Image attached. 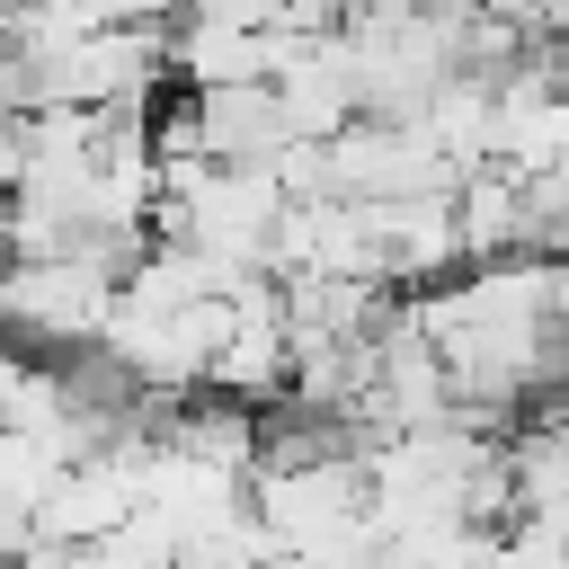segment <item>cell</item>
<instances>
[{
    "label": "cell",
    "mask_w": 569,
    "mask_h": 569,
    "mask_svg": "<svg viewBox=\"0 0 569 569\" xmlns=\"http://www.w3.org/2000/svg\"><path fill=\"white\" fill-rule=\"evenodd\" d=\"M133 258L116 249H62V258H9V320L36 338V347H98L107 320H116V293H124Z\"/></svg>",
    "instance_id": "cell-1"
},
{
    "label": "cell",
    "mask_w": 569,
    "mask_h": 569,
    "mask_svg": "<svg viewBox=\"0 0 569 569\" xmlns=\"http://www.w3.org/2000/svg\"><path fill=\"white\" fill-rule=\"evenodd\" d=\"M489 569H569V525H507L498 533V551H489Z\"/></svg>",
    "instance_id": "cell-3"
},
{
    "label": "cell",
    "mask_w": 569,
    "mask_h": 569,
    "mask_svg": "<svg viewBox=\"0 0 569 569\" xmlns=\"http://www.w3.org/2000/svg\"><path fill=\"white\" fill-rule=\"evenodd\" d=\"M178 9H187V0H98L107 27H169Z\"/></svg>",
    "instance_id": "cell-4"
},
{
    "label": "cell",
    "mask_w": 569,
    "mask_h": 569,
    "mask_svg": "<svg viewBox=\"0 0 569 569\" xmlns=\"http://www.w3.org/2000/svg\"><path fill=\"white\" fill-rule=\"evenodd\" d=\"M293 44H302V36H284V27H240V18H196V9L169 27V62H178L187 89H249V80H276V71L293 62Z\"/></svg>",
    "instance_id": "cell-2"
}]
</instances>
